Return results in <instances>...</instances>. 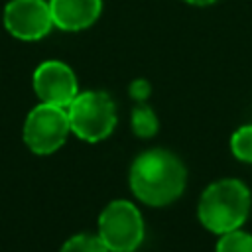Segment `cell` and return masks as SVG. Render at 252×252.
<instances>
[{"label": "cell", "instance_id": "2", "mask_svg": "<svg viewBox=\"0 0 252 252\" xmlns=\"http://www.w3.org/2000/svg\"><path fill=\"white\" fill-rule=\"evenodd\" d=\"M250 191L242 181L219 179L203 191L197 215L207 230L215 234H224L244 224L250 213Z\"/></svg>", "mask_w": 252, "mask_h": 252}, {"label": "cell", "instance_id": "5", "mask_svg": "<svg viewBox=\"0 0 252 252\" xmlns=\"http://www.w3.org/2000/svg\"><path fill=\"white\" fill-rule=\"evenodd\" d=\"M98 236L110 252L136 250L144 240V220L138 207L124 199L110 201L98 217Z\"/></svg>", "mask_w": 252, "mask_h": 252}, {"label": "cell", "instance_id": "3", "mask_svg": "<svg viewBox=\"0 0 252 252\" xmlns=\"http://www.w3.org/2000/svg\"><path fill=\"white\" fill-rule=\"evenodd\" d=\"M71 132L85 142H100L116 126V104L102 91H79L67 106Z\"/></svg>", "mask_w": 252, "mask_h": 252}, {"label": "cell", "instance_id": "8", "mask_svg": "<svg viewBox=\"0 0 252 252\" xmlns=\"http://www.w3.org/2000/svg\"><path fill=\"white\" fill-rule=\"evenodd\" d=\"M53 26L63 32H83L96 24L102 0H47Z\"/></svg>", "mask_w": 252, "mask_h": 252}, {"label": "cell", "instance_id": "9", "mask_svg": "<svg viewBox=\"0 0 252 252\" xmlns=\"http://www.w3.org/2000/svg\"><path fill=\"white\" fill-rule=\"evenodd\" d=\"M158 128H159V122H158L156 112L148 104L140 102L132 110V130H134V134L140 136V138H152L158 132Z\"/></svg>", "mask_w": 252, "mask_h": 252}, {"label": "cell", "instance_id": "12", "mask_svg": "<svg viewBox=\"0 0 252 252\" xmlns=\"http://www.w3.org/2000/svg\"><path fill=\"white\" fill-rule=\"evenodd\" d=\"M230 150L236 159L252 163V124H244L232 134Z\"/></svg>", "mask_w": 252, "mask_h": 252}, {"label": "cell", "instance_id": "10", "mask_svg": "<svg viewBox=\"0 0 252 252\" xmlns=\"http://www.w3.org/2000/svg\"><path fill=\"white\" fill-rule=\"evenodd\" d=\"M217 252H252V234L240 228L224 232L217 242Z\"/></svg>", "mask_w": 252, "mask_h": 252}, {"label": "cell", "instance_id": "13", "mask_svg": "<svg viewBox=\"0 0 252 252\" xmlns=\"http://www.w3.org/2000/svg\"><path fill=\"white\" fill-rule=\"evenodd\" d=\"M130 96L134 98V100H138V102H144L148 96H150V91H152V87H150V83L146 81V79H136V81H132L130 83Z\"/></svg>", "mask_w": 252, "mask_h": 252}, {"label": "cell", "instance_id": "1", "mask_svg": "<svg viewBox=\"0 0 252 252\" xmlns=\"http://www.w3.org/2000/svg\"><path fill=\"white\" fill-rule=\"evenodd\" d=\"M187 181V171L181 159L161 148L140 154L130 167L132 193L146 205L165 207L175 201Z\"/></svg>", "mask_w": 252, "mask_h": 252}, {"label": "cell", "instance_id": "7", "mask_svg": "<svg viewBox=\"0 0 252 252\" xmlns=\"http://www.w3.org/2000/svg\"><path fill=\"white\" fill-rule=\"evenodd\" d=\"M32 87L39 102L57 104L67 108L79 94V83L75 71L59 59L41 61L32 75Z\"/></svg>", "mask_w": 252, "mask_h": 252}, {"label": "cell", "instance_id": "4", "mask_svg": "<svg viewBox=\"0 0 252 252\" xmlns=\"http://www.w3.org/2000/svg\"><path fill=\"white\" fill-rule=\"evenodd\" d=\"M69 134L71 124L67 108L47 102H39L28 112L22 130L26 146L37 156H49L57 152Z\"/></svg>", "mask_w": 252, "mask_h": 252}, {"label": "cell", "instance_id": "6", "mask_svg": "<svg viewBox=\"0 0 252 252\" xmlns=\"http://www.w3.org/2000/svg\"><path fill=\"white\" fill-rule=\"evenodd\" d=\"M2 24L20 41H39L55 28L47 0H8Z\"/></svg>", "mask_w": 252, "mask_h": 252}, {"label": "cell", "instance_id": "14", "mask_svg": "<svg viewBox=\"0 0 252 252\" xmlns=\"http://www.w3.org/2000/svg\"><path fill=\"white\" fill-rule=\"evenodd\" d=\"M183 2H187L191 6H197V8H205V6H213L217 0H183Z\"/></svg>", "mask_w": 252, "mask_h": 252}, {"label": "cell", "instance_id": "11", "mask_svg": "<svg viewBox=\"0 0 252 252\" xmlns=\"http://www.w3.org/2000/svg\"><path fill=\"white\" fill-rule=\"evenodd\" d=\"M59 252H110L96 234H75L63 242Z\"/></svg>", "mask_w": 252, "mask_h": 252}, {"label": "cell", "instance_id": "15", "mask_svg": "<svg viewBox=\"0 0 252 252\" xmlns=\"http://www.w3.org/2000/svg\"><path fill=\"white\" fill-rule=\"evenodd\" d=\"M130 252H136V250H130Z\"/></svg>", "mask_w": 252, "mask_h": 252}]
</instances>
